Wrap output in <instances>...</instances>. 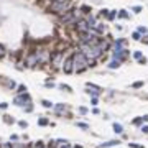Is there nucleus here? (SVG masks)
I'll use <instances>...</instances> for the list:
<instances>
[{
    "mask_svg": "<svg viewBox=\"0 0 148 148\" xmlns=\"http://www.w3.org/2000/svg\"><path fill=\"white\" fill-rule=\"evenodd\" d=\"M73 58H74V69H76L77 73H82V71L89 66V59L86 58L84 53H76Z\"/></svg>",
    "mask_w": 148,
    "mask_h": 148,
    "instance_id": "f257e3e1",
    "label": "nucleus"
},
{
    "mask_svg": "<svg viewBox=\"0 0 148 148\" xmlns=\"http://www.w3.org/2000/svg\"><path fill=\"white\" fill-rule=\"evenodd\" d=\"M66 8H68V2H64V0H58V2H54L51 5L53 12H64Z\"/></svg>",
    "mask_w": 148,
    "mask_h": 148,
    "instance_id": "f03ea898",
    "label": "nucleus"
},
{
    "mask_svg": "<svg viewBox=\"0 0 148 148\" xmlns=\"http://www.w3.org/2000/svg\"><path fill=\"white\" fill-rule=\"evenodd\" d=\"M89 30H91V26H89V23H87V22L81 20V22L77 23V31H79L81 35H86V33H89Z\"/></svg>",
    "mask_w": 148,
    "mask_h": 148,
    "instance_id": "7ed1b4c3",
    "label": "nucleus"
},
{
    "mask_svg": "<svg viewBox=\"0 0 148 148\" xmlns=\"http://www.w3.org/2000/svg\"><path fill=\"white\" fill-rule=\"evenodd\" d=\"M63 69H64V73H68V74L74 71V58H73V56H71V58H68V59L64 61Z\"/></svg>",
    "mask_w": 148,
    "mask_h": 148,
    "instance_id": "20e7f679",
    "label": "nucleus"
},
{
    "mask_svg": "<svg viewBox=\"0 0 148 148\" xmlns=\"http://www.w3.org/2000/svg\"><path fill=\"white\" fill-rule=\"evenodd\" d=\"M61 59H63V53H56V54H54V58H53V64L58 68V66L61 64Z\"/></svg>",
    "mask_w": 148,
    "mask_h": 148,
    "instance_id": "39448f33",
    "label": "nucleus"
},
{
    "mask_svg": "<svg viewBox=\"0 0 148 148\" xmlns=\"http://www.w3.org/2000/svg\"><path fill=\"white\" fill-rule=\"evenodd\" d=\"M26 100H28V96H18V97L15 99V104H17V105H25Z\"/></svg>",
    "mask_w": 148,
    "mask_h": 148,
    "instance_id": "423d86ee",
    "label": "nucleus"
},
{
    "mask_svg": "<svg viewBox=\"0 0 148 148\" xmlns=\"http://www.w3.org/2000/svg\"><path fill=\"white\" fill-rule=\"evenodd\" d=\"M73 20H74L73 12H66L64 17H63V23H69V22H73Z\"/></svg>",
    "mask_w": 148,
    "mask_h": 148,
    "instance_id": "0eeeda50",
    "label": "nucleus"
},
{
    "mask_svg": "<svg viewBox=\"0 0 148 148\" xmlns=\"http://www.w3.org/2000/svg\"><path fill=\"white\" fill-rule=\"evenodd\" d=\"M36 63H38L36 54H33V56H30V58H28V66H35Z\"/></svg>",
    "mask_w": 148,
    "mask_h": 148,
    "instance_id": "6e6552de",
    "label": "nucleus"
},
{
    "mask_svg": "<svg viewBox=\"0 0 148 148\" xmlns=\"http://www.w3.org/2000/svg\"><path fill=\"white\" fill-rule=\"evenodd\" d=\"M118 66H120V61H118V59H115V58L112 59L110 64H109V68H110V69H115V68H118Z\"/></svg>",
    "mask_w": 148,
    "mask_h": 148,
    "instance_id": "1a4fd4ad",
    "label": "nucleus"
},
{
    "mask_svg": "<svg viewBox=\"0 0 148 148\" xmlns=\"http://www.w3.org/2000/svg\"><path fill=\"white\" fill-rule=\"evenodd\" d=\"M94 28H96V30H97V31H99V33H102V31H104V30H105V26H104V25H102V23H96V26H94Z\"/></svg>",
    "mask_w": 148,
    "mask_h": 148,
    "instance_id": "9d476101",
    "label": "nucleus"
},
{
    "mask_svg": "<svg viewBox=\"0 0 148 148\" xmlns=\"http://www.w3.org/2000/svg\"><path fill=\"white\" fill-rule=\"evenodd\" d=\"M113 130H115L117 133H122V132H123V128H122L120 123H113Z\"/></svg>",
    "mask_w": 148,
    "mask_h": 148,
    "instance_id": "9b49d317",
    "label": "nucleus"
},
{
    "mask_svg": "<svg viewBox=\"0 0 148 148\" xmlns=\"http://www.w3.org/2000/svg\"><path fill=\"white\" fill-rule=\"evenodd\" d=\"M142 86H143V82H142V81H138V82H135V84H133V87H135V89H138V87H142Z\"/></svg>",
    "mask_w": 148,
    "mask_h": 148,
    "instance_id": "f8f14e48",
    "label": "nucleus"
},
{
    "mask_svg": "<svg viewBox=\"0 0 148 148\" xmlns=\"http://www.w3.org/2000/svg\"><path fill=\"white\" fill-rule=\"evenodd\" d=\"M43 105H44L46 109H49V107H51L53 104H51V102H48V100H43Z\"/></svg>",
    "mask_w": 148,
    "mask_h": 148,
    "instance_id": "ddd939ff",
    "label": "nucleus"
},
{
    "mask_svg": "<svg viewBox=\"0 0 148 148\" xmlns=\"http://www.w3.org/2000/svg\"><path fill=\"white\" fill-rule=\"evenodd\" d=\"M38 123H39V125H46V123H48V120H46V118H39V120H38Z\"/></svg>",
    "mask_w": 148,
    "mask_h": 148,
    "instance_id": "4468645a",
    "label": "nucleus"
},
{
    "mask_svg": "<svg viewBox=\"0 0 148 148\" xmlns=\"http://www.w3.org/2000/svg\"><path fill=\"white\" fill-rule=\"evenodd\" d=\"M133 56H135L137 59H142V53H140V51H135V54H133Z\"/></svg>",
    "mask_w": 148,
    "mask_h": 148,
    "instance_id": "2eb2a0df",
    "label": "nucleus"
},
{
    "mask_svg": "<svg viewBox=\"0 0 148 148\" xmlns=\"http://www.w3.org/2000/svg\"><path fill=\"white\" fill-rule=\"evenodd\" d=\"M61 89H63V91H68V92H69V91H71V87H69V86H64V84H63V86H61Z\"/></svg>",
    "mask_w": 148,
    "mask_h": 148,
    "instance_id": "dca6fc26",
    "label": "nucleus"
},
{
    "mask_svg": "<svg viewBox=\"0 0 148 148\" xmlns=\"http://www.w3.org/2000/svg\"><path fill=\"white\" fill-rule=\"evenodd\" d=\"M35 148H44V145H43V143H41V142H38L36 145H35Z\"/></svg>",
    "mask_w": 148,
    "mask_h": 148,
    "instance_id": "f3484780",
    "label": "nucleus"
},
{
    "mask_svg": "<svg viewBox=\"0 0 148 148\" xmlns=\"http://www.w3.org/2000/svg\"><path fill=\"white\" fill-rule=\"evenodd\" d=\"M138 31H140V33H147V28H143V26H140V28H138Z\"/></svg>",
    "mask_w": 148,
    "mask_h": 148,
    "instance_id": "a211bd4d",
    "label": "nucleus"
},
{
    "mask_svg": "<svg viewBox=\"0 0 148 148\" xmlns=\"http://www.w3.org/2000/svg\"><path fill=\"white\" fill-rule=\"evenodd\" d=\"M0 148H12V145H10V143H3Z\"/></svg>",
    "mask_w": 148,
    "mask_h": 148,
    "instance_id": "6ab92c4d",
    "label": "nucleus"
},
{
    "mask_svg": "<svg viewBox=\"0 0 148 148\" xmlns=\"http://www.w3.org/2000/svg\"><path fill=\"white\" fill-rule=\"evenodd\" d=\"M133 39H140V35L138 33H133Z\"/></svg>",
    "mask_w": 148,
    "mask_h": 148,
    "instance_id": "aec40b11",
    "label": "nucleus"
},
{
    "mask_svg": "<svg viewBox=\"0 0 148 148\" xmlns=\"http://www.w3.org/2000/svg\"><path fill=\"white\" fill-rule=\"evenodd\" d=\"M142 130H143V132H145V133H148V127H143V128H142Z\"/></svg>",
    "mask_w": 148,
    "mask_h": 148,
    "instance_id": "412c9836",
    "label": "nucleus"
},
{
    "mask_svg": "<svg viewBox=\"0 0 148 148\" xmlns=\"http://www.w3.org/2000/svg\"><path fill=\"white\" fill-rule=\"evenodd\" d=\"M63 148H71V147L69 145H63Z\"/></svg>",
    "mask_w": 148,
    "mask_h": 148,
    "instance_id": "4be33fe9",
    "label": "nucleus"
},
{
    "mask_svg": "<svg viewBox=\"0 0 148 148\" xmlns=\"http://www.w3.org/2000/svg\"><path fill=\"white\" fill-rule=\"evenodd\" d=\"M54 2H58V0H54Z\"/></svg>",
    "mask_w": 148,
    "mask_h": 148,
    "instance_id": "5701e85b",
    "label": "nucleus"
}]
</instances>
